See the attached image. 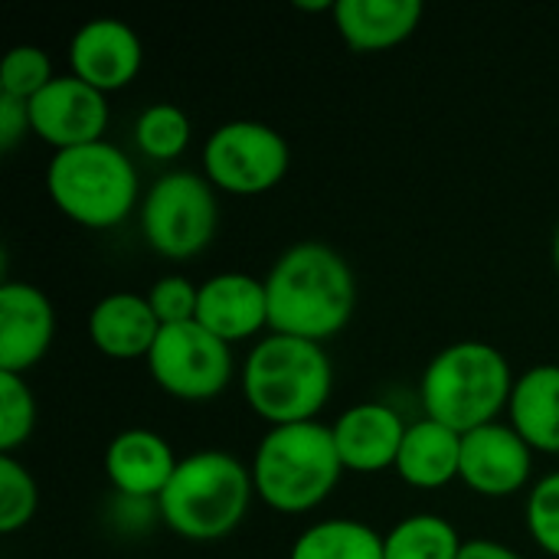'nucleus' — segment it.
I'll return each mask as SVG.
<instances>
[{
    "label": "nucleus",
    "mask_w": 559,
    "mask_h": 559,
    "mask_svg": "<svg viewBox=\"0 0 559 559\" xmlns=\"http://www.w3.org/2000/svg\"><path fill=\"white\" fill-rule=\"evenodd\" d=\"M269 334L324 344L357 308V278L347 259L324 242H295L265 275Z\"/></svg>",
    "instance_id": "obj_1"
},
{
    "label": "nucleus",
    "mask_w": 559,
    "mask_h": 559,
    "mask_svg": "<svg viewBox=\"0 0 559 559\" xmlns=\"http://www.w3.org/2000/svg\"><path fill=\"white\" fill-rule=\"evenodd\" d=\"M242 396L272 426L314 423L334 390V367L324 344L265 334L242 360Z\"/></svg>",
    "instance_id": "obj_2"
},
{
    "label": "nucleus",
    "mask_w": 559,
    "mask_h": 559,
    "mask_svg": "<svg viewBox=\"0 0 559 559\" xmlns=\"http://www.w3.org/2000/svg\"><path fill=\"white\" fill-rule=\"evenodd\" d=\"M508 357L488 341H455L442 347L419 380L423 416L459 436L498 423L514 393Z\"/></svg>",
    "instance_id": "obj_3"
},
{
    "label": "nucleus",
    "mask_w": 559,
    "mask_h": 559,
    "mask_svg": "<svg viewBox=\"0 0 559 559\" xmlns=\"http://www.w3.org/2000/svg\"><path fill=\"white\" fill-rule=\"evenodd\" d=\"M255 485L252 468L219 449H203L177 462V472L157 498L160 524L183 540H223L249 514Z\"/></svg>",
    "instance_id": "obj_4"
},
{
    "label": "nucleus",
    "mask_w": 559,
    "mask_h": 559,
    "mask_svg": "<svg viewBox=\"0 0 559 559\" xmlns=\"http://www.w3.org/2000/svg\"><path fill=\"white\" fill-rule=\"evenodd\" d=\"M255 495L278 514H308L331 498L344 465L324 423L272 426L252 455Z\"/></svg>",
    "instance_id": "obj_5"
},
{
    "label": "nucleus",
    "mask_w": 559,
    "mask_h": 559,
    "mask_svg": "<svg viewBox=\"0 0 559 559\" xmlns=\"http://www.w3.org/2000/svg\"><path fill=\"white\" fill-rule=\"evenodd\" d=\"M56 210L85 229H115L138 203V170L111 141L56 151L46 167Z\"/></svg>",
    "instance_id": "obj_6"
},
{
    "label": "nucleus",
    "mask_w": 559,
    "mask_h": 559,
    "mask_svg": "<svg viewBox=\"0 0 559 559\" xmlns=\"http://www.w3.org/2000/svg\"><path fill=\"white\" fill-rule=\"evenodd\" d=\"M219 223L216 187L193 170L164 174L141 203V236L164 259L200 255Z\"/></svg>",
    "instance_id": "obj_7"
},
{
    "label": "nucleus",
    "mask_w": 559,
    "mask_h": 559,
    "mask_svg": "<svg viewBox=\"0 0 559 559\" xmlns=\"http://www.w3.org/2000/svg\"><path fill=\"white\" fill-rule=\"evenodd\" d=\"M292 167L288 141L265 121L236 118L210 131L203 144V177L233 197L275 190Z\"/></svg>",
    "instance_id": "obj_8"
},
{
    "label": "nucleus",
    "mask_w": 559,
    "mask_h": 559,
    "mask_svg": "<svg viewBox=\"0 0 559 559\" xmlns=\"http://www.w3.org/2000/svg\"><path fill=\"white\" fill-rule=\"evenodd\" d=\"M144 364L151 380L167 396L183 403L216 400L219 393H226L236 373L233 347L197 321L160 328Z\"/></svg>",
    "instance_id": "obj_9"
},
{
    "label": "nucleus",
    "mask_w": 559,
    "mask_h": 559,
    "mask_svg": "<svg viewBox=\"0 0 559 559\" xmlns=\"http://www.w3.org/2000/svg\"><path fill=\"white\" fill-rule=\"evenodd\" d=\"M29 128L52 151H69V147L105 141L108 95L85 85L72 72L56 75L29 102Z\"/></svg>",
    "instance_id": "obj_10"
},
{
    "label": "nucleus",
    "mask_w": 559,
    "mask_h": 559,
    "mask_svg": "<svg viewBox=\"0 0 559 559\" xmlns=\"http://www.w3.org/2000/svg\"><path fill=\"white\" fill-rule=\"evenodd\" d=\"M144 46L131 23L115 16H98L82 23L69 39V72L85 85L111 95L131 85L141 72Z\"/></svg>",
    "instance_id": "obj_11"
},
{
    "label": "nucleus",
    "mask_w": 559,
    "mask_h": 559,
    "mask_svg": "<svg viewBox=\"0 0 559 559\" xmlns=\"http://www.w3.org/2000/svg\"><path fill=\"white\" fill-rule=\"evenodd\" d=\"M534 449L518 436L511 423H491L462 436L459 481L485 498L518 495L531 481Z\"/></svg>",
    "instance_id": "obj_12"
},
{
    "label": "nucleus",
    "mask_w": 559,
    "mask_h": 559,
    "mask_svg": "<svg viewBox=\"0 0 559 559\" xmlns=\"http://www.w3.org/2000/svg\"><path fill=\"white\" fill-rule=\"evenodd\" d=\"M56 308L29 282L0 285V373L26 377L52 347Z\"/></svg>",
    "instance_id": "obj_13"
},
{
    "label": "nucleus",
    "mask_w": 559,
    "mask_h": 559,
    "mask_svg": "<svg viewBox=\"0 0 559 559\" xmlns=\"http://www.w3.org/2000/svg\"><path fill=\"white\" fill-rule=\"evenodd\" d=\"M406 429L409 423H403V416L390 403L370 400V403H357L344 409L341 419L331 426V436H334L344 472L373 475V472H386L396 465Z\"/></svg>",
    "instance_id": "obj_14"
},
{
    "label": "nucleus",
    "mask_w": 559,
    "mask_h": 559,
    "mask_svg": "<svg viewBox=\"0 0 559 559\" xmlns=\"http://www.w3.org/2000/svg\"><path fill=\"white\" fill-rule=\"evenodd\" d=\"M197 324L226 341L229 347L269 331L265 278L246 272H219L200 282Z\"/></svg>",
    "instance_id": "obj_15"
},
{
    "label": "nucleus",
    "mask_w": 559,
    "mask_h": 559,
    "mask_svg": "<svg viewBox=\"0 0 559 559\" xmlns=\"http://www.w3.org/2000/svg\"><path fill=\"white\" fill-rule=\"evenodd\" d=\"M170 442L151 429H124L105 449V475L115 495L157 501L177 472Z\"/></svg>",
    "instance_id": "obj_16"
},
{
    "label": "nucleus",
    "mask_w": 559,
    "mask_h": 559,
    "mask_svg": "<svg viewBox=\"0 0 559 559\" xmlns=\"http://www.w3.org/2000/svg\"><path fill=\"white\" fill-rule=\"evenodd\" d=\"M157 334L160 321L144 295L111 292L88 311V341L111 360H147Z\"/></svg>",
    "instance_id": "obj_17"
},
{
    "label": "nucleus",
    "mask_w": 559,
    "mask_h": 559,
    "mask_svg": "<svg viewBox=\"0 0 559 559\" xmlns=\"http://www.w3.org/2000/svg\"><path fill=\"white\" fill-rule=\"evenodd\" d=\"M423 0H334V26L357 52H383L406 43L423 23Z\"/></svg>",
    "instance_id": "obj_18"
},
{
    "label": "nucleus",
    "mask_w": 559,
    "mask_h": 559,
    "mask_svg": "<svg viewBox=\"0 0 559 559\" xmlns=\"http://www.w3.org/2000/svg\"><path fill=\"white\" fill-rule=\"evenodd\" d=\"M396 475L419 491H436L452 481H459L462 472V436L436 419H416L406 429Z\"/></svg>",
    "instance_id": "obj_19"
},
{
    "label": "nucleus",
    "mask_w": 559,
    "mask_h": 559,
    "mask_svg": "<svg viewBox=\"0 0 559 559\" xmlns=\"http://www.w3.org/2000/svg\"><path fill=\"white\" fill-rule=\"evenodd\" d=\"M508 423L544 455H559V364H537L514 380Z\"/></svg>",
    "instance_id": "obj_20"
},
{
    "label": "nucleus",
    "mask_w": 559,
    "mask_h": 559,
    "mask_svg": "<svg viewBox=\"0 0 559 559\" xmlns=\"http://www.w3.org/2000/svg\"><path fill=\"white\" fill-rule=\"evenodd\" d=\"M288 559H386L383 537L354 518L318 521L298 534Z\"/></svg>",
    "instance_id": "obj_21"
},
{
    "label": "nucleus",
    "mask_w": 559,
    "mask_h": 559,
    "mask_svg": "<svg viewBox=\"0 0 559 559\" xmlns=\"http://www.w3.org/2000/svg\"><path fill=\"white\" fill-rule=\"evenodd\" d=\"M465 540L452 527V521L439 514H413L393 524L383 537L386 559H459Z\"/></svg>",
    "instance_id": "obj_22"
},
{
    "label": "nucleus",
    "mask_w": 559,
    "mask_h": 559,
    "mask_svg": "<svg viewBox=\"0 0 559 559\" xmlns=\"http://www.w3.org/2000/svg\"><path fill=\"white\" fill-rule=\"evenodd\" d=\"M190 118L183 115V108L170 105V102H157L147 105L138 121H134V144L144 157L151 160H174L187 151L190 144Z\"/></svg>",
    "instance_id": "obj_23"
},
{
    "label": "nucleus",
    "mask_w": 559,
    "mask_h": 559,
    "mask_svg": "<svg viewBox=\"0 0 559 559\" xmlns=\"http://www.w3.org/2000/svg\"><path fill=\"white\" fill-rule=\"evenodd\" d=\"M39 508V488L29 468L16 455H0V534H20L29 527Z\"/></svg>",
    "instance_id": "obj_24"
},
{
    "label": "nucleus",
    "mask_w": 559,
    "mask_h": 559,
    "mask_svg": "<svg viewBox=\"0 0 559 559\" xmlns=\"http://www.w3.org/2000/svg\"><path fill=\"white\" fill-rule=\"evenodd\" d=\"M36 429V400L26 377L0 373V455H13Z\"/></svg>",
    "instance_id": "obj_25"
},
{
    "label": "nucleus",
    "mask_w": 559,
    "mask_h": 559,
    "mask_svg": "<svg viewBox=\"0 0 559 559\" xmlns=\"http://www.w3.org/2000/svg\"><path fill=\"white\" fill-rule=\"evenodd\" d=\"M52 79H56V72H52L49 52L39 49V46L23 43V46H13L3 56V66H0V95L20 98V102H33Z\"/></svg>",
    "instance_id": "obj_26"
},
{
    "label": "nucleus",
    "mask_w": 559,
    "mask_h": 559,
    "mask_svg": "<svg viewBox=\"0 0 559 559\" xmlns=\"http://www.w3.org/2000/svg\"><path fill=\"white\" fill-rule=\"evenodd\" d=\"M527 531L534 544L559 559V472L540 478L527 495Z\"/></svg>",
    "instance_id": "obj_27"
},
{
    "label": "nucleus",
    "mask_w": 559,
    "mask_h": 559,
    "mask_svg": "<svg viewBox=\"0 0 559 559\" xmlns=\"http://www.w3.org/2000/svg\"><path fill=\"white\" fill-rule=\"evenodd\" d=\"M147 305L154 311V318L160 321V328L170 324H187L197 321V305H200V285H193L183 275H164L147 288Z\"/></svg>",
    "instance_id": "obj_28"
},
{
    "label": "nucleus",
    "mask_w": 559,
    "mask_h": 559,
    "mask_svg": "<svg viewBox=\"0 0 559 559\" xmlns=\"http://www.w3.org/2000/svg\"><path fill=\"white\" fill-rule=\"evenodd\" d=\"M111 527L121 534H147L157 521H160V508L151 498H128V495H115L111 508H108Z\"/></svg>",
    "instance_id": "obj_29"
},
{
    "label": "nucleus",
    "mask_w": 559,
    "mask_h": 559,
    "mask_svg": "<svg viewBox=\"0 0 559 559\" xmlns=\"http://www.w3.org/2000/svg\"><path fill=\"white\" fill-rule=\"evenodd\" d=\"M26 134H33V128H29V102L0 95V151L10 154Z\"/></svg>",
    "instance_id": "obj_30"
},
{
    "label": "nucleus",
    "mask_w": 559,
    "mask_h": 559,
    "mask_svg": "<svg viewBox=\"0 0 559 559\" xmlns=\"http://www.w3.org/2000/svg\"><path fill=\"white\" fill-rule=\"evenodd\" d=\"M459 559H524L518 550H511L508 544L498 540H465L462 557Z\"/></svg>",
    "instance_id": "obj_31"
},
{
    "label": "nucleus",
    "mask_w": 559,
    "mask_h": 559,
    "mask_svg": "<svg viewBox=\"0 0 559 559\" xmlns=\"http://www.w3.org/2000/svg\"><path fill=\"white\" fill-rule=\"evenodd\" d=\"M554 265H557V275H559V229H557V236H554Z\"/></svg>",
    "instance_id": "obj_32"
}]
</instances>
